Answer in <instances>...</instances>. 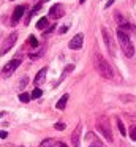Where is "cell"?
I'll list each match as a JSON object with an SVG mask.
<instances>
[{
    "instance_id": "cell-22",
    "label": "cell",
    "mask_w": 136,
    "mask_h": 147,
    "mask_svg": "<svg viewBox=\"0 0 136 147\" xmlns=\"http://www.w3.org/2000/svg\"><path fill=\"white\" fill-rule=\"evenodd\" d=\"M27 82H28V79H27V78H22L21 84H19V89H24V87L27 86Z\"/></svg>"
},
{
    "instance_id": "cell-20",
    "label": "cell",
    "mask_w": 136,
    "mask_h": 147,
    "mask_svg": "<svg viewBox=\"0 0 136 147\" xmlns=\"http://www.w3.org/2000/svg\"><path fill=\"white\" fill-rule=\"evenodd\" d=\"M130 138H131L133 141H136V127H133L131 130H130Z\"/></svg>"
},
{
    "instance_id": "cell-8",
    "label": "cell",
    "mask_w": 136,
    "mask_h": 147,
    "mask_svg": "<svg viewBox=\"0 0 136 147\" xmlns=\"http://www.w3.org/2000/svg\"><path fill=\"white\" fill-rule=\"evenodd\" d=\"M101 33H103V38H104V43H106V48H108V51H109V54L111 55H114V43H112V38H111V35H109V32H108L106 29H101Z\"/></svg>"
},
{
    "instance_id": "cell-15",
    "label": "cell",
    "mask_w": 136,
    "mask_h": 147,
    "mask_svg": "<svg viewBox=\"0 0 136 147\" xmlns=\"http://www.w3.org/2000/svg\"><path fill=\"white\" fill-rule=\"evenodd\" d=\"M55 142H57L55 139H46V141H43V142H41L40 147H54V146H55Z\"/></svg>"
},
{
    "instance_id": "cell-29",
    "label": "cell",
    "mask_w": 136,
    "mask_h": 147,
    "mask_svg": "<svg viewBox=\"0 0 136 147\" xmlns=\"http://www.w3.org/2000/svg\"><path fill=\"white\" fill-rule=\"evenodd\" d=\"M79 2H81V3H84V2H85V0H79Z\"/></svg>"
},
{
    "instance_id": "cell-21",
    "label": "cell",
    "mask_w": 136,
    "mask_h": 147,
    "mask_svg": "<svg viewBox=\"0 0 136 147\" xmlns=\"http://www.w3.org/2000/svg\"><path fill=\"white\" fill-rule=\"evenodd\" d=\"M90 147H104V146H103V144L100 142V141H97V139H95V138H93V142L90 144Z\"/></svg>"
},
{
    "instance_id": "cell-4",
    "label": "cell",
    "mask_w": 136,
    "mask_h": 147,
    "mask_svg": "<svg viewBox=\"0 0 136 147\" xmlns=\"http://www.w3.org/2000/svg\"><path fill=\"white\" fill-rule=\"evenodd\" d=\"M16 40H18V33H16V32L9 33V35L5 38V41L2 43V48H0V55H5L6 52H8L9 49H11L13 46H14Z\"/></svg>"
},
{
    "instance_id": "cell-11",
    "label": "cell",
    "mask_w": 136,
    "mask_h": 147,
    "mask_svg": "<svg viewBox=\"0 0 136 147\" xmlns=\"http://www.w3.org/2000/svg\"><path fill=\"white\" fill-rule=\"evenodd\" d=\"M46 73H47V68H46V67L41 68V70L37 73V76H35V81H33V82L37 84V86H40V84L44 81V78H46Z\"/></svg>"
},
{
    "instance_id": "cell-9",
    "label": "cell",
    "mask_w": 136,
    "mask_h": 147,
    "mask_svg": "<svg viewBox=\"0 0 136 147\" xmlns=\"http://www.w3.org/2000/svg\"><path fill=\"white\" fill-rule=\"evenodd\" d=\"M81 130H82V125L79 123L78 127L74 128V131H73V134H71V144H73V147H79V136H81Z\"/></svg>"
},
{
    "instance_id": "cell-14",
    "label": "cell",
    "mask_w": 136,
    "mask_h": 147,
    "mask_svg": "<svg viewBox=\"0 0 136 147\" xmlns=\"http://www.w3.org/2000/svg\"><path fill=\"white\" fill-rule=\"evenodd\" d=\"M47 24H49V22H47V18H41V19L37 22V29H40V30L41 29H46Z\"/></svg>"
},
{
    "instance_id": "cell-12",
    "label": "cell",
    "mask_w": 136,
    "mask_h": 147,
    "mask_svg": "<svg viewBox=\"0 0 136 147\" xmlns=\"http://www.w3.org/2000/svg\"><path fill=\"white\" fill-rule=\"evenodd\" d=\"M66 101H68V93H65V95H63L62 98L59 100V101H57L55 108H57V109H60V111H62V109H65V106H66Z\"/></svg>"
},
{
    "instance_id": "cell-18",
    "label": "cell",
    "mask_w": 136,
    "mask_h": 147,
    "mask_svg": "<svg viewBox=\"0 0 136 147\" xmlns=\"http://www.w3.org/2000/svg\"><path fill=\"white\" fill-rule=\"evenodd\" d=\"M41 93H43V90H41V89H38V87H37V89H33V92H32L30 98H40V96H41Z\"/></svg>"
},
{
    "instance_id": "cell-17",
    "label": "cell",
    "mask_w": 136,
    "mask_h": 147,
    "mask_svg": "<svg viewBox=\"0 0 136 147\" xmlns=\"http://www.w3.org/2000/svg\"><path fill=\"white\" fill-rule=\"evenodd\" d=\"M117 127H119L120 134H122V136H125V134H127V130H125V127H123V122L120 120V119H117Z\"/></svg>"
},
{
    "instance_id": "cell-25",
    "label": "cell",
    "mask_w": 136,
    "mask_h": 147,
    "mask_svg": "<svg viewBox=\"0 0 136 147\" xmlns=\"http://www.w3.org/2000/svg\"><path fill=\"white\" fill-rule=\"evenodd\" d=\"M66 30H68V26H63V27H60L59 32H60V33H66Z\"/></svg>"
},
{
    "instance_id": "cell-3",
    "label": "cell",
    "mask_w": 136,
    "mask_h": 147,
    "mask_svg": "<svg viewBox=\"0 0 136 147\" xmlns=\"http://www.w3.org/2000/svg\"><path fill=\"white\" fill-rule=\"evenodd\" d=\"M97 130L106 138L108 142H112V131H111V125H109V120L106 117H100L97 120Z\"/></svg>"
},
{
    "instance_id": "cell-26",
    "label": "cell",
    "mask_w": 136,
    "mask_h": 147,
    "mask_svg": "<svg viewBox=\"0 0 136 147\" xmlns=\"http://www.w3.org/2000/svg\"><path fill=\"white\" fill-rule=\"evenodd\" d=\"M6 136H8V131H0V139H3Z\"/></svg>"
},
{
    "instance_id": "cell-28",
    "label": "cell",
    "mask_w": 136,
    "mask_h": 147,
    "mask_svg": "<svg viewBox=\"0 0 136 147\" xmlns=\"http://www.w3.org/2000/svg\"><path fill=\"white\" fill-rule=\"evenodd\" d=\"M46 2H47V0H40V3H41V5H43V3H46Z\"/></svg>"
},
{
    "instance_id": "cell-13",
    "label": "cell",
    "mask_w": 136,
    "mask_h": 147,
    "mask_svg": "<svg viewBox=\"0 0 136 147\" xmlns=\"http://www.w3.org/2000/svg\"><path fill=\"white\" fill-rule=\"evenodd\" d=\"M73 70H74V65H68V67H65V71L62 73V76H60V79H59V82H57V84H60V82H62V81L65 79V78L68 76V74L71 73ZM57 84H55V86H57Z\"/></svg>"
},
{
    "instance_id": "cell-30",
    "label": "cell",
    "mask_w": 136,
    "mask_h": 147,
    "mask_svg": "<svg viewBox=\"0 0 136 147\" xmlns=\"http://www.w3.org/2000/svg\"><path fill=\"white\" fill-rule=\"evenodd\" d=\"M3 114H5V112H0V117H2V115H3Z\"/></svg>"
},
{
    "instance_id": "cell-27",
    "label": "cell",
    "mask_w": 136,
    "mask_h": 147,
    "mask_svg": "<svg viewBox=\"0 0 136 147\" xmlns=\"http://www.w3.org/2000/svg\"><path fill=\"white\" fill-rule=\"evenodd\" d=\"M111 5H114V0H108V3L104 5V7H106V8H109Z\"/></svg>"
},
{
    "instance_id": "cell-7",
    "label": "cell",
    "mask_w": 136,
    "mask_h": 147,
    "mask_svg": "<svg viewBox=\"0 0 136 147\" xmlns=\"http://www.w3.org/2000/svg\"><path fill=\"white\" fill-rule=\"evenodd\" d=\"M82 41H84V35H82V33H76V35L71 38V41L68 43V48L73 49V51L81 49L82 48Z\"/></svg>"
},
{
    "instance_id": "cell-6",
    "label": "cell",
    "mask_w": 136,
    "mask_h": 147,
    "mask_svg": "<svg viewBox=\"0 0 136 147\" xmlns=\"http://www.w3.org/2000/svg\"><path fill=\"white\" fill-rule=\"evenodd\" d=\"M63 13H65V10H63V7L60 3H55L51 7L49 10V18H52L54 21L60 19V18H63Z\"/></svg>"
},
{
    "instance_id": "cell-5",
    "label": "cell",
    "mask_w": 136,
    "mask_h": 147,
    "mask_svg": "<svg viewBox=\"0 0 136 147\" xmlns=\"http://www.w3.org/2000/svg\"><path fill=\"white\" fill-rule=\"evenodd\" d=\"M21 62H22V57H18V59H13V60H9L8 63L3 67V70H2V74H3V78H8V76H11L13 73H14V70L21 65Z\"/></svg>"
},
{
    "instance_id": "cell-23",
    "label": "cell",
    "mask_w": 136,
    "mask_h": 147,
    "mask_svg": "<svg viewBox=\"0 0 136 147\" xmlns=\"http://www.w3.org/2000/svg\"><path fill=\"white\" fill-rule=\"evenodd\" d=\"M54 127H55V130H65V123H60V122H59V123H55Z\"/></svg>"
},
{
    "instance_id": "cell-16",
    "label": "cell",
    "mask_w": 136,
    "mask_h": 147,
    "mask_svg": "<svg viewBox=\"0 0 136 147\" xmlns=\"http://www.w3.org/2000/svg\"><path fill=\"white\" fill-rule=\"evenodd\" d=\"M27 43H28V45L32 46V48H38V40L35 38L33 35H30V36H28V38H27Z\"/></svg>"
},
{
    "instance_id": "cell-1",
    "label": "cell",
    "mask_w": 136,
    "mask_h": 147,
    "mask_svg": "<svg viewBox=\"0 0 136 147\" xmlns=\"http://www.w3.org/2000/svg\"><path fill=\"white\" fill-rule=\"evenodd\" d=\"M93 65H95V68H97L98 74H100L101 78H104V79H112L114 78L112 68H111V65L108 63L106 59H104L101 54H95L93 55Z\"/></svg>"
},
{
    "instance_id": "cell-19",
    "label": "cell",
    "mask_w": 136,
    "mask_h": 147,
    "mask_svg": "<svg viewBox=\"0 0 136 147\" xmlns=\"http://www.w3.org/2000/svg\"><path fill=\"white\" fill-rule=\"evenodd\" d=\"M19 100H21L22 103H27L28 100H30V95H28V93H21V95H19Z\"/></svg>"
},
{
    "instance_id": "cell-2",
    "label": "cell",
    "mask_w": 136,
    "mask_h": 147,
    "mask_svg": "<svg viewBox=\"0 0 136 147\" xmlns=\"http://www.w3.org/2000/svg\"><path fill=\"white\" fill-rule=\"evenodd\" d=\"M117 40H119V45H120V48H122L123 54L128 59H131L133 55H135V46H133L130 36L127 35L125 32H122L120 29H117Z\"/></svg>"
},
{
    "instance_id": "cell-10",
    "label": "cell",
    "mask_w": 136,
    "mask_h": 147,
    "mask_svg": "<svg viewBox=\"0 0 136 147\" xmlns=\"http://www.w3.org/2000/svg\"><path fill=\"white\" fill-rule=\"evenodd\" d=\"M24 11H25V7H22V5H21V7H18V8H16V10H14V13H13V19H11V22H13V24H16V22H18V21L22 18Z\"/></svg>"
},
{
    "instance_id": "cell-24",
    "label": "cell",
    "mask_w": 136,
    "mask_h": 147,
    "mask_svg": "<svg viewBox=\"0 0 136 147\" xmlns=\"http://www.w3.org/2000/svg\"><path fill=\"white\" fill-rule=\"evenodd\" d=\"M54 147H68V146H66L65 142H62V141H57L55 146H54Z\"/></svg>"
}]
</instances>
